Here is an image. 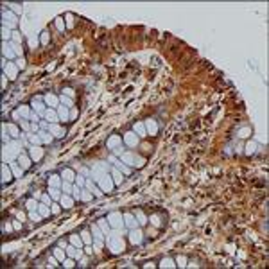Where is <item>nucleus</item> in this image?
Wrapping results in <instances>:
<instances>
[{
  "instance_id": "1",
  "label": "nucleus",
  "mask_w": 269,
  "mask_h": 269,
  "mask_svg": "<svg viewBox=\"0 0 269 269\" xmlns=\"http://www.w3.org/2000/svg\"><path fill=\"white\" fill-rule=\"evenodd\" d=\"M120 237H122V235H117V233L108 235V246H110V250L115 251V253H118V251L124 250V242H122Z\"/></svg>"
},
{
  "instance_id": "2",
  "label": "nucleus",
  "mask_w": 269,
  "mask_h": 269,
  "mask_svg": "<svg viewBox=\"0 0 269 269\" xmlns=\"http://www.w3.org/2000/svg\"><path fill=\"white\" fill-rule=\"evenodd\" d=\"M122 219H124V217H122L118 212H113V213H110V215H108L110 226H111V228H115V230H120V228H124V226H126Z\"/></svg>"
},
{
  "instance_id": "3",
  "label": "nucleus",
  "mask_w": 269,
  "mask_h": 269,
  "mask_svg": "<svg viewBox=\"0 0 269 269\" xmlns=\"http://www.w3.org/2000/svg\"><path fill=\"white\" fill-rule=\"evenodd\" d=\"M97 183L100 185V190H102V192H111V190H113V181H111V178H110L108 174H102V176L99 178Z\"/></svg>"
},
{
  "instance_id": "4",
  "label": "nucleus",
  "mask_w": 269,
  "mask_h": 269,
  "mask_svg": "<svg viewBox=\"0 0 269 269\" xmlns=\"http://www.w3.org/2000/svg\"><path fill=\"white\" fill-rule=\"evenodd\" d=\"M32 108L36 110V113H38L39 117H43V115H45V111H47V110H45V104L41 102V97L32 99Z\"/></svg>"
},
{
  "instance_id": "5",
  "label": "nucleus",
  "mask_w": 269,
  "mask_h": 269,
  "mask_svg": "<svg viewBox=\"0 0 269 269\" xmlns=\"http://www.w3.org/2000/svg\"><path fill=\"white\" fill-rule=\"evenodd\" d=\"M129 239H131V242H133V244H136V246L144 242V235H142V231L136 230V228H133V230H131V233H129Z\"/></svg>"
},
{
  "instance_id": "6",
  "label": "nucleus",
  "mask_w": 269,
  "mask_h": 269,
  "mask_svg": "<svg viewBox=\"0 0 269 269\" xmlns=\"http://www.w3.org/2000/svg\"><path fill=\"white\" fill-rule=\"evenodd\" d=\"M124 221H126V223H124V224H126V228H129V230L138 228V221L134 219L131 213H126V215H124Z\"/></svg>"
},
{
  "instance_id": "7",
  "label": "nucleus",
  "mask_w": 269,
  "mask_h": 269,
  "mask_svg": "<svg viewBox=\"0 0 269 269\" xmlns=\"http://www.w3.org/2000/svg\"><path fill=\"white\" fill-rule=\"evenodd\" d=\"M124 140H126V144H128L129 147H136V145H138V136L134 133H126L124 134Z\"/></svg>"
},
{
  "instance_id": "8",
  "label": "nucleus",
  "mask_w": 269,
  "mask_h": 269,
  "mask_svg": "<svg viewBox=\"0 0 269 269\" xmlns=\"http://www.w3.org/2000/svg\"><path fill=\"white\" fill-rule=\"evenodd\" d=\"M134 156L133 153H122L120 154V162H124V163H128L129 167H134Z\"/></svg>"
},
{
  "instance_id": "9",
  "label": "nucleus",
  "mask_w": 269,
  "mask_h": 269,
  "mask_svg": "<svg viewBox=\"0 0 269 269\" xmlns=\"http://www.w3.org/2000/svg\"><path fill=\"white\" fill-rule=\"evenodd\" d=\"M49 133H52L54 136H63L65 134V129L63 128H59L58 124H49V129H47Z\"/></svg>"
},
{
  "instance_id": "10",
  "label": "nucleus",
  "mask_w": 269,
  "mask_h": 269,
  "mask_svg": "<svg viewBox=\"0 0 269 269\" xmlns=\"http://www.w3.org/2000/svg\"><path fill=\"white\" fill-rule=\"evenodd\" d=\"M66 255L72 257V258H81V257H83V251H79V248H76V246L72 244L70 248H66Z\"/></svg>"
},
{
  "instance_id": "11",
  "label": "nucleus",
  "mask_w": 269,
  "mask_h": 269,
  "mask_svg": "<svg viewBox=\"0 0 269 269\" xmlns=\"http://www.w3.org/2000/svg\"><path fill=\"white\" fill-rule=\"evenodd\" d=\"M15 54H16V52L11 50V43H5V41H4V58L5 59H13L15 58Z\"/></svg>"
},
{
  "instance_id": "12",
  "label": "nucleus",
  "mask_w": 269,
  "mask_h": 269,
  "mask_svg": "<svg viewBox=\"0 0 269 269\" xmlns=\"http://www.w3.org/2000/svg\"><path fill=\"white\" fill-rule=\"evenodd\" d=\"M4 70L9 74V79H15V76H16V70L11 66V63H9V61H5V58H4Z\"/></svg>"
},
{
  "instance_id": "13",
  "label": "nucleus",
  "mask_w": 269,
  "mask_h": 269,
  "mask_svg": "<svg viewBox=\"0 0 269 269\" xmlns=\"http://www.w3.org/2000/svg\"><path fill=\"white\" fill-rule=\"evenodd\" d=\"M11 171H9V167L5 165V163H2V179H4V183H7V181H11Z\"/></svg>"
},
{
  "instance_id": "14",
  "label": "nucleus",
  "mask_w": 269,
  "mask_h": 269,
  "mask_svg": "<svg viewBox=\"0 0 269 269\" xmlns=\"http://www.w3.org/2000/svg\"><path fill=\"white\" fill-rule=\"evenodd\" d=\"M86 187H88V190H92V192H94V196H95V197H102V194H104V192H102L100 189H97V187L92 183V181H90V179L86 181Z\"/></svg>"
},
{
  "instance_id": "15",
  "label": "nucleus",
  "mask_w": 269,
  "mask_h": 269,
  "mask_svg": "<svg viewBox=\"0 0 269 269\" xmlns=\"http://www.w3.org/2000/svg\"><path fill=\"white\" fill-rule=\"evenodd\" d=\"M45 118H47V120H50V124H54V122H56V120H58L59 118V115L58 113H56V111H54V110H47V111H45Z\"/></svg>"
},
{
  "instance_id": "16",
  "label": "nucleus",
  "mask_w": 269,
  "mask_h": 269,
  "mask_svg": "<svg viewBox=\"0 0 269 269\" xmlns=\"http://www.w3.org/2000/svg\"><path fill=\"white\" fill-rule=\"evenodd\" d=\"M18 162H20V165H22V169H23V171L31 167V160H29L27 156H23V154H18Z\"/></svg>"
},
{
  "instance_id": "17",
  "label": "nucleus",
  "mask_w": 269,
  "mask_h": 269,
  "mask_svg": "<svg viewBox=\"0 0 269 269\" xmlns=\"http://www.w3.org/2000/svg\"><path fill=\"white\" fill-rule=\"evenodd\" d=\"M145 129H147V133H149V134H156L158 126H156V122H154V120H147V122H145Z\"/></svg>"
},
{
  "instance_id": "18",
  "label": "nucleus",
  "mask_w": 269,
  "mask_h": 269,
  "mask_svg": "<svg viewBox=\"0 0 269 269\" xmlns=\"http://www.w3.org/2000/svg\"><path fill=\"white\" fill-rule=\"evenodd\" d=\"M59 203H61V206H63V208H72V205H74V201H72L68 196H61Z\"/></svg>"
},
{
  "instance_id": "19",
  "label": "nucleus",
  "mask_w": 269,
  "mask_h": 269,
  "mask_svg": "<svg viewBox=\"0 0 269 269\" xmlns=\"http://www.w3.org/2000/svg\"><path fill=\"white\" fill-rule=\"evenodd\" d=\"M61 176H63V179H65V181H74V179H76V174H74L72 169H65Z\"/></svg>"
},
{
  "instance_id": "20",
  "label": "nucleus",
  "mask_w": 269,
  "mask_h": 269,
  "mask_svg": "<svg viewBox=\"0 0 269 269\" xmlns=\"http://www.w3.org/2000/svg\"><path fill=\"white\" fill-rule=\"evenodd\" d=\"M111 174H113V179H115V183H118V185H120V183L124 181V174L120 172L117 167H115V169H111Z\"/></svg>"
},
{
  "instance_id": "21",
  "label": "nucleus",
  "mask_w": 269,
  "mask_h": 269,
  "mask_svg": "<svg viewBox=\"0 0 269 269\" xmlns=\"http://www.w3.org/2000/svg\"><path fill=\"white\" fill-rule=\"evenodd\" d=\"M58 115H59V118H61V120H70V115H68V110H66V106H59Z\"/></svg>"
},
{
  "instance_id": "22",
  "label": "nucleus",
  "mask_w": 269,
  "mask_h": 269,
  "mask_svg": "<svg viewBox=\"0 0 269 269\" xmlns=\"http://www.w3.org/2000/svg\"><path fill=\"white\" fill-rule=\"evenodd\" d=\"M38 212L41 213V217H47V215H50V213H52V212H50V208H49V205H45V203H39Z\"/></svg>"
},
{
  "instance_id": "23",
  "label": "nucleus",
  "mask_w": 269,
  "mask_h": 269,
  "mask_svg": "<svg viewBox=\"0 0 269 269\" xmlns=\"http://www.w3.org/2000/svg\"><path fill=\"white\" fill-rule=\"evenodd\" d=\"M41 156H43V151H41V149H38V147H31V158H32L34 162H38Z\"/></svg>"
},
{
  "instance_id": "24",
  "label": "nucleus",
  "mask_w": 269,
  "mask_h": 269,
  "mask_svg": "<svg viewBox=\"0 0 269 269\" xmlns=\"http://www.w3.org/2000/svg\"><path fill=\"white\" fill-rule=\"evenodd\" d=\"M99 226H100V230L104 235H110V223H106V219H100L99 221Z\"/></svg>"
},
{
  "instance_id": "25",
  "label": "nucleus",
  "mask_w": 269,
  "mask_h": 269,
  "mask_svg": "<svg viewBox=\"0 0 269 269\" xmlns=\"http://www.w3.org/2000/svg\"><path fill=\"white\" fill-rule=\"evenodd\" d=\"M92 231H94V237H95V240H102V242H104V233H102V231L99 230V228H97L95 224L92 226Z\"/></svg>"
},
{
  "instance_id": "26",
  "label": "nucleus",
  "mask_w": 269,
  "mask_h": 269,
  "mask_svg": "<svg viewBox=\"0 0 269 269\" xmlns=\"http://www.w3.org/2000/svg\"><path fill=\"white\" fill-rule=\"evenodd\" d=\"M49 192H50V197H52L54 201H59V199H61V194H59L58 187H50V189H49Z\"/></svg>"
},
{
  "instance_id": "27",
  "label": "nucleus",
  "mask_w": 269,
  "mask_h": 269,
  "mask_svg": "<svg viewBox=\"0 0 269 269\" xmlns=\"http://www.w3.org/2000/svg\"><path fill=\"white\" fill-rule=\"evenodd\" d=\"M70 242H72L76 248H81V246H83V239H81L79 235H70Z\"/></svg>"
},
{
  "instance_id": "28",
  "label": "nucleus",
  "mask_w": 269,
  "mask_h": 269,
  "mask_svg": "<svg viewBox=\"0 0 269 269\" xmlns=\"http://www.w3.org/2000/svg\"><path fill=\"white\" fill-rule=\"evenodd\" d=\"M45 104H49V106H58V97H54V95H47L45 97Z\"/></svg>"
},
{
  "instance_id": "29",
  "label": "nucleus",
  "mask_w": 269,
  "mask_h": 269,
  "mask_svg": "<svg viewBox=\"0 0 269 269\" xmlns=\"http://www.w3.org/2000/svg\"><path fill=\"white\" fill-rule=\"evenodd\" d=\"M115 165H117V169H118V171H120L122 174H128V172H129V167H126V165H124V162L117 160V162H115Z\"/></svg>"
},
{
  "instance_id": "30",
  "label": "nucleus",
  "mask_w": 269,
  "mask_h": 269,
  "mask_svg": "<svg viewBox=\"0 0 269 269\" xmlns=\"http://www.w3.org/2000/svg\"><path fill=\"white\" fill-rule=\"evenodd\" d=\"M61 190H63V192H74V187H72V185H70V181H63V183H61Z\"/></svg>"
},
{
  "instance_id": "31",
  "label": "nucleus",
  "mask_w": 269,
  "mask_h": 269,
  "mask_svg": "<svg viewBox=\"0 0 269 269\" xmlns=\"http://www.w3.org/2000/svg\"><path fill=\"white\" fill-rule=\"evenodd\" d=\"M38 134H39V138H41L43 142H49V144L52 142V136H50L49 133H45V129H41V131H38Z\"/></svg>"
},
{
  "instance_id": "32",
  "label": "nucleus",
  "mask_w": 269,
  "mask_h": 269,
  "mask_svg": "<svg viewBox=\"0 0 269 269\" xmlns=\"http://www.w3.org/2000/svg\"><path fill=\"white\" fill-rule=\"evenodd\" d=\"M49 183H50V187H61L63 181H59V176H50Z\"/></svg>"
},
{
  "instance_id": "33",
  "label": "nucleus",
  "mask_w": 269,
  "mask_h": 269,
  "mask_svg": "<svg viewBox=\"0 0 269 269\" xmlns=\"http://www.w3.org/2000/svg\"><path fill=\"white\" fill-rule=\"evenodd\" d=\"M59 100H61L66 108H72V104H74V102H72V99H70V97H66V95H61V97H59Z\"/></svg>"
},
{
  "instance_id": "34",
  "label": "nucleus",
  "mask_w": 269,
  "mask_h": 269,
  "mask_svg": "<svg viewBox=\"0 0 269 269\" xmlns=\"http://www.w3.org/2000/svg\"><path fill=\"white\" fill-rule=\"evenodd\" d=\"M38 206H39V203L38 201H34V199H29L27 201V208L32 212V210H38Z\"/></svg>"
},
{
  "instance_id": "35",
  "label": "nucleus",
  "mask_w": 269,
  "mask_h": 269,
  "mask_svg": "<svg viewBox=\"0 0 269 269\" xmlns=\"http://www.w3.org/2000/svg\"><path fill=\"white\" fill-rule=\"evenodd\" d=\"M134 131L138 133V136H145V128H144V124H134Z\"/></svg>"
},
{
  "instance_id": "36",
  "label": "nucleus",
  "mask_w": 269,
  "mask_h": 269,
  "mask_svg": "<svg viewBox=\"0 0 269 269\" xmlns=\"http://www.w3.org/2000/svg\"><path fill=\"white\" fill-rule=\"evenodd\" d=\"M92 197H94L92 192H88V190H83V189H81V199H83V201H92Z\"/></svg>"
},
{
  "instance_id": "37",
  "label": "nucleus",
  "mask_w": 269,
  "mask_h": 269,
  "mask_svg": "<svg viewBox=\"0 0 269 269\" xmlns=\"http://www.w3.org/2000/svg\"><path fill=\"white\" fill-rule=\"evenodd\" d=\"M2 36H4V41H11V32H9V29L7 27H2Z\"/></svg>"
},
{
  "instance_id": "38",
  "label": "nucleus",
  "mask_w": 269,
  "mask_h": 269,
  "mask_svg": "<svg viewBox=\"0 0 269 269\" xmlns=\"http://www.w3.org/2000/svg\"><path fill=\"white\" fill-rule=\"evenodd\" d=\"M54 255H56V258H58V260H61V262H63L66 253H65V251H61L59 248H54Z\"/></svg>"
},
{
  "instance_id": "39",
  "label": "nucleus",
  "mask_w": 269,
  "mask_h": 269,
  "mask_svg": "<svg viewBox=\"0 0 269 269\" xmlns=\"http://www.w3.org/2000/svg\"><path fill=\"white\" fill-rule=\"evenodd\" d=\"M117 144H120V138H118V136H111V138L108 140V147H115Z\"/></svg>"
},
{
  "instance_id": "40",
  "label": "nucleus",
  "mask_w": 269,
  "mask_h": 269,
  "mask_svg": "<svg viewBox=\"0 0 269 269\" xmlns=\"http://www.w3.org/2000/svg\"><path fill=\"white\" fill-rule=\"evenodd\" d=\"M162 267H176V264H172L171 258H163L162 260Z\"/></svg>"
},
{
  "instance_id": "41",
  "label": "nucleus",
  "mask_w": 269,
  "mask_h": 269,
  "mask_svg": "<svg viewBox=\"0 0 269 269\" xmlns=\"http://www.w3.org/2000/svg\"><path fill=\"white\" fill-rule=\"evenodd\" d=\"M29 219H31V221H36V223H38L39 219H41V213H36V210H32L31 213H29Z\"/></svg>"
},
{
  "instance_id": "42",
  "label": "nucleus",
  "mask_w": 269,
  "mask_h": 269,
  "mask_svg": "<svg viewBox=\"0 0 269 269\" xmlns=\"http://www.w3.org/2000/svg\"><path fill=\"white\" fill-rule=\"evenodd\" d=\"M41 203H45V205H49V206H50V205H52V197H50V196H47V194H43V196H41Z\"/></svg>"
},
{
  "instance_id": "43",
  "label": "nucleus",
  "mask_w": 269,
  "mask_h": 269,
  "mask_svg": "<svg viewBox=\"0 0 269 269\" xmlns=\"http://www.w3.org/2000/svg\"><path fill=\"white\" fill-rule=\"evenodd\" d=\"M81 235H83V242H86V244H92V237H90V233H88V231H83Z\"/></svg>"
},
{
  "instance_id": "44",
  "label": "nucleus",
  "mask_w": 269,
  "mask_h": 269,
  "mask_svg": "<svg viewBox=\"0 0 269 269\" xmlns=\"http://www.w3.org/2000/svg\"><path fill=\"white\" fill-rule=\"evenodd\" d=\"M18 113H20V115H23V117H31V115H29V108H27V106H20Z\"/></svg>"
},
{
  "instance_id": "45",
  "label": "nucleus",
  "mask_w": 269,
  "mask_h": 269,
  "mask_svg": "<svg viewBox=\"0 0 269 269\" xmlns=\"http://www.w3.org/2000/svg\"><path fill=\"white\" fill-rule=\"evenodd\" d=\"M74 197H76L77 201L81 199V187H79V185H76V187H74Z\"/></svg>"
},
{
  "instance_id": "46",
  "label": "nucleus",
  "mask_w": 269,
  "mask_h": 269,
  "mask_svg": "<svg viewBox=\"0 0 269 269\" xmlns=\"http://www.w3.org/2000/svg\"><path fill=\"white\" fill-rule=\"evenodd\" d=\"M76 181H77V185H79L81 189L86 185V181H84V178H83V176H76Z\"/></svg>"
},
{
  "instance_id": "47",
  "label": "nucleus",
  "mask_w": 269,
  "mask_h": 269,
  "mask_svg": "<svg viewBox=\"0 0 269 269\" xmlns=\"http://www.w3.org/2000/svg\"><path fill=\"white\" fill-rule=\"evenodd\" d=\"M29 140H31L32 144H41V138L36 136V134H29Z\"/></svg>"
},
{
  "instance_id": "48",
  "label": "nucleus",
  "mask_w": 269,
  "mask_h": 269,
  "mask_svg": "<svg viewBox=\"0 0 269 269\" xmlns=\"http://www.w3.org/2000/svg\"><path fill=\"white\" fill-rule=\"evenodd\" d=\"M136 217L140 219V221H138V224H145V223H147V221H145V217L142 215V212H136Z\"/></svg>"
},
{
  "instance_id": "49",
  "label": "nucleus",
  "mask_w": 269,
  "mask_h": 269,
  "mask_svg": "<svg viewBox=\"0 0 269 269\" xmlns=\"http://www.w3.org/2000/svg\"><path fill=\"white\" fill-rule=\"evenodd\" d=\"M246 153H248V154H253V153H255V144H253V142H251V144H248V147H246Z\"/></svg>"
},
{
  "instance_id": "50",
  "label": "nucleus",
  "mask_w": 269,
  "mask_h": 269,
  "mask_svg": "<svg viewBox=\"0 0 269 269\" xmlns=\"http://www.w3.org/2000/svg\"><path fill=\"white\" fill-rule=\"evenodd\" d=\"M56 25H58V29H59V31H65V23H63V20H61V18H58V20H56Z\"/></svg>"
},
{
  "instance_id": "51",
  "label": "nucleus",
  "mask_w": 269,
  "mask_h": 269,
  "mask_svg": "<svg viewBox=\"0 0 269 269\" xmlns=\"http://www.w3.org/2000/svg\"><path fill=\"white\" fill-rule=\"evenodd\" d=\"M50 206H52V208H50V212H52V213H59V210H61V208H59V205H56V203H52Z\"/></svg>"
},
{
  "instance_id": "52",
  "label": "nucleus",
  "mask_w": 269,
  "mask_h": 269,
  "mask_svg": "<svg viewBox=\"0 0 269 269\" xmlns=\"http://www.w3.org/2000/svg\"><path fill=\"white\" fill-rule=\"evenodd\" d=\"M9 131H11V134H13V138H16V136H20L18 131H16V128L15 126H9Z\"/></svg>"
},
{
  "instance_id": "53",
  "label": "nucleus",
  "mask_w": 269,
  "mask_h": 269,
  "mask_svg": "<svg viewBox=\"0 0 269 269\" xmlns=\"http://www.w3.org/2000/svg\"><path fill=\"white\" fill-rule=\"evenodd\" d=\"M11 167H13V171H15V174H18V176H22V174H23V169H18L16 165H11Z\"/></svg>"
},
{
  "instance_id": "54",
  "label": "nucleus",
  "mask_w": 269,
  "mask_h": 269,
  "mask_svg": "<svg viewBox=\"0 0 269 269\" xmlns=\"http://www.w3.org/2000/svg\"><path fill=\"white\" fill-rule=\"evenodd\" d=\"M248 134H251L250 128H246V129H242V131H240V134H239V136H248Z\"/></svg>"
},
{
  "instance_id": "55",
  "label": "nucleus",
  "mask_w": 269,
  "mask_h": 269,
  "mask_svg": "<svg viewBox=\"0 0 269 269\" xmlns=\"http://www.w3.org/2000/svg\"><path fill=\"white\" fill-rule=\"evenodd\" d=\"M47 41H49V34H47V32H43V36H41V43L45 45Z\"/></svg>"
},
{
  "instance_id": "56",
  "label": "nucleus",
  "mask_w": 269,
  "mask_h": 269,
  "mask_svg": "<svg viewBox=\"0 0 269 269\" xmlns=\"http://www.w3.org/2000/svg\"><path fill=\"white\" fill-rule=\"evenodd\" d=\"M65 267H74V260H65Z\"/></svg>"
},
{
  "instance_id": "57",
  "label": "nucleus",
  "mask_w": 269,
  "mask_h": 269,
  "mask_svg": "<svg viewBox=\"0 0 269 269\" xmlns=\"http://www.w3.org/2000/svg\"><path fill=\"white\" fill-rule=\"evenodd\" d=\"M31 118H32V122H38V120H39V115H38V113H31Z\"/></svg>"
},
{
  "instance_id": "58",
  "label": "nucleus",
  "mask_w": 269,
  "mask_h": 269,
  "mask_svg": "<svg viewBox=\"0 0 269 269\" xmlns=\"http://www.w3.org/2000/svg\"><path fill=\"white\" fill-rule=\"evenodd\" d=\"M63 92H65V94H66V95H68V97H74V92H72L70 88H65Z\"/></svg>"
},
{
  "instance_id": "59",
  "label": "nucleus",
  "mask_w": 269,
  "mask_h": 269,
  "mask_svg": "<svg viewBox=\"0 0 269 269\" xmlns=\"http://www.w3.org/2000/svg\"><path fill=\"white\" fill-rule=\"evenodd\" d=\"M178 262H179V266H185V258L183 257H178Z\"/></svg>"
},
{
  "instance_id": "60",
  "label": "nucleus",
  "mask_w": 269,
  "mask_h": 269,
  "mask_svg": "<svg viewBox=\"0 0 269 269\" xmlns=\"http://www.w3.org/2000/svg\"><path fill=\"white\" fill-rule=\"evenodd\" d=\"M16 65H18L20 68H23V66H25V61H23V59H20V61L16 63Z\"/></svg>"
},
{
  "instance_id": "61",
  "label": "nucleus",
  "mask_w": 269,
  "mask_h": 269,
  "mask_svg": "<svg viewBox=\"0 0 269 269\" xmlns=\"http://www.w3.org/2000/svg\"><path fill=\"white\" fill-rule=\"evenodd\" d=\"M41 129H49V124L47 122H41Z\"/></svg>"
},
{
  "instance_id": "62",
  "label": "nucleus",
  "mask_w": 269,
  "mask_h": 269,
  "mask_svg": "<svg viewBox=\"0 0 269 269\" xmlns=\"http://www.w3.org/2000/svg\"><path fill=\"white\" fill-rule=\"evenodd\" d=\"M13 34H15V36H13V38L16 39V41H20V39H22V38H20V34H18V32H13Z\"/></svg>"
}]
</instances>
